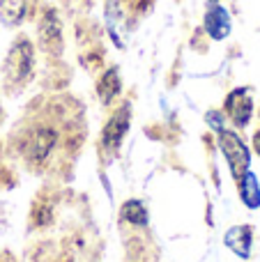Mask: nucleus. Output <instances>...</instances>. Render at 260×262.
<instances>
[{
	"label": "nucleus",
	"mask_w": 260,
	"mask_h": 262,
	"mask_svg": "<svg viewBox=\"0 0 260 262\" xmlns=\"http://www.w3.org/2000/svg\"><path fill=\"white\" fill-rule=\"evenodd\" d=\"M32 64H35V49H32V44L26 37H21V39H16L14 46L9 49L7 60H5V74H7L9 81L23 83L30 78Z\"/></svg>",
	"instance_id": "obj_1"
},
{
	"label": "nucleus",
	"mask_w": 260,
	"mask_h": 262,
	"mask_svg": "<svg viewBox=\"0 0 260 262\" xmlns=\"http://www.w3.org/2000/svg\"><path fill=\"white\" fill-rule=\"evenodd\" d=\"M219 145H221V152H224L230 170H233V175L240 180L249 170V163H251L249 147L244 145V140L235 131H228V129H219Z\"/></svg>",
	"instance_id": "obj_2"
},
{
	"label": "nucleus",
	"mask_w": 260,
	"mask_h": 262,
	"mask_svg": "<svg viewBox=\"0 0 260 262\" xmlns=\"http://www.w3.org/2000/svg\"><path fill=\"white\" fill-rule=\"evenodd\" d=\"M55 140H58V136H55L53 129H37L26 138L23 152H26V157L30 161L41 163L51 154V149L55 147Z\"/></svg>",
	"instance_id": "obj_3"
},
{
	"label": "nucleus",
	"mask_w": 260,
	"mask_h": 262,
	"mask_svg": "<svg viewBox=\"0 0 260 262\" xmlns=\"http://www.w3.org/2000/svg\"><path fill=\"white\" fill-rule=\"evenodd\" d=\"M37 35L46 51H60L62 44V28H60V16L55 9H44L39 23H37Z\"/></svg>",
	"instance_id": "obj_4"
},
{
	"label": "nucleus",
	"mask_w": 260,
	"mask_h": 262,
	"mask_svg": "<svg viewBox=\"0 0 260 262\" xmlns=\"http://www.w3.org/2000/svg\"><path fill=\"white\" fill-rule=\"evenodd\" d=\"M226 113L237 127H247L253 113V101L249 97L247 88H237V90L230 92L228 99H226Z\"/></svg>",
	"instance_id": "obj_5"
},
{
	"label": "nucleus",
	"mask_w": 260,
	"mask_h": 262,
	"mask_svg": "<svg viewBox=\"0 0 260 262\" xmlns=\"http://www.w3.org/2000/svg\"><path fill=\"white\" fill-rule=\"evenodd\" d=\"M129 104H122L120 106V111L111 118V122L106 124V129H104V145L109 149H118L120 147V143H122V138H124V134H127V129H129Z\"/></svg>",
	"instance_id": "obj_6"
},
{
	"label": "nucleus",
	"mask_w": 260,
	"mask_h": 262,
	"mask_svg": "<svg viewBox=\"0 0 260 262\" xmlns=\"http://www.w3.org/2000/svg\"><path fill=\"white\" fill-rule=\"evenodd\" d=\"M205 30L212 39H224L230 32V16L221 5H214L210 12L205 14Z\"/></svg>",
	"instance_id": "obj_7"
},
{
	"label": "nucleus",
	"mask_w": 260,
	"mask_h": 262,
	"mask_svg": "<svg viewBox=\"0 0 260 262\" xmlns=\"http://www.w3.org/2000/svg\"><path fill=\"white\" fill-rule=\"evenodd\" d=\"M226 246L240 255L249 258L251 255V228L249 226H235L233 230L226 232Z\"/></svg>",
	"instance_id": "obj_8"
},
{
	"label": "nucleus",
	"mask_w": 260,
	"mask_h": 262,
	"mask_svg": "<svg viewBox=\"0 0 260 262\" xmlns=\"http://www.w3.org/2000/svg\"><path fill=\"white\" fill-rule=\"evenodd\" d=\"M28 12V0H0V21L7 28H16L23 23Z\"/></svg>",
	"instance_id": "obj_9"
},
{
	"label": "nucleus",
	"mask_w": 260,
	"mask_h": 262,
	"mask_svg": "<svg viewBox=\"0 0 260 262\" xmlns=\"http://www.w3.org/2000/svg\"><path fill=\"white\" fill-rule=\"evenodd\" d=\"M120 88H122V83H120L118 69H109V72L99 78V83H97V92H99L104 104H111V101L120 95Z\"/></svg>",
	"instance_id": "obj_10"
},
{
	"label": "nucleus",
	"mask_w": 260,
	"mask_h": 262,
	"mask_svg": "<svg viewBox=\"0 0 260 262\" xmlns=\"http://www.w3.org/2000/svg\"><path fill=\"white\" fill-rule=\"evenodd\" d=\"M240 195H242L244 205H247L249 209H256L260 205V186H258V180L253 172L247 170L240 177Z\"/></svg>",
	"instance_id": "obj_11"
},
{
	"label": "nucleus",
	"mask_w": 260,
	"mask_h": 262,
	"mask_svg": "<svg viewBox=\"0 0 260 262\" xmlns=\"http://www.w3.org/2000/svg\"><path fill=\"white\" fill-rule=\"evenodd\" d=\"M122 216L132 226H147V209L143 207L141 200H127L122 207Z\"/></svg>",
	"instance_id": "obj_12"
},
{
	"label": "nucleus",
	"mask_w": 260,
	"mask_h": 262,
	"mask_svg": "<svg viewBox=\"0 0 260 262\" xmlns=\"http://www.w3.org/2000/svg\"><path fill=\"white\" fill-rule=\"evenodd\" d=\"M253 147H256V152L260 154V131H256V136H253Z\"/></svg>",
	"instance_id": "obj_13"
}]
</instances>
